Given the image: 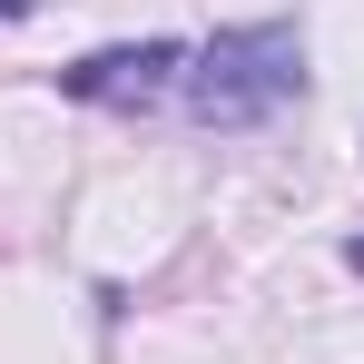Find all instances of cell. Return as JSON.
I'll return each mask as SVG.
<instances>
[{
	"instance_id": "6da1fadb",
	"label": "cell",
	"mask_w": 364,
	"mask_h": 364,
	"mask_svg": "<svg viewBox=\"0 0 364 364\" xmlns=\"http://www.w3.org/2000/svg\"><path fill=\"white\" fill-rule=\"evenodd\" d=\"M305 89V40L286 30V20H266V30H227V40H207V50H187V119L207 128H246L266 119V109H286Z\"/></svg>"
},
{
	"instance_id": "7a4b0ae2",
	"label": "cell",
	"mask_w": 364,
	"mask_h": 364,
	"mask_svg": "<svg viewBox=\"0 0 364 364\" xmlns=\"http://www.w3.org/2000/svg\"><path fill=\"white\" fill-rule=\"evenodd\" d=\"M187 79V50L178 40H138V50H89L79 69H60L69 99H89V109H158V99H178Z\"/></svg>"
},
{
	"instance_id": "3957f363",
	"label": "cell",
	"mask_w": 364,
	"mask_h": 364,
	"mask_svg": "<svg viewBox=\"0 0 364 364\" xmlns=\"http://www.w3.org/2000/svg\"><path fill=\"white\" fill-rule=\"evenodd\" d=\"M345 266H355V276H364V237H355V246H345Z\"/></svg>"
},
{
	"instance_id": "277c9868",
	"label": "cell",
	"mask_w": 364,
	"mask_h": 364,
	"mask_svg": "<svg viewBox=\"0 0 364 364\" xmlns=\"http://www.w3.org/2000/svg\"><path fill=\"white\" fill-rule=\"evenodd\" d=\"M20 10H30V0H0V20H20Z\"/></svg>"
}]
</instances>
